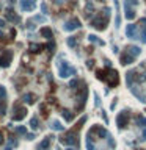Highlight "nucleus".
Listing matches in <instances>:
<instances>
[{
	"label": "nucleus",
	"mask_w": 146,
	"mask_h": 150,
	"mask_svg": "<svg viewBox=\"0 0 146 150\" xmlns=\"http://www.w3.org/2000/svg\"><path fill=\"white\" fill-rule=\"evenodd\" d=\"M126 34H127L129 39H138L143 44H146V19H141L137 25L135 24L127 25Z\"/></svg>",
	"instance_id": "obj_1"
},
{
	"label": "nucleus",
	"mask_w": 146,
	"mask_h": 150,
	"mask_svg": "<svg viewBox=\"0 0 146 150\" xmlns=\"http://www.w3.org/2000/svg\"><path fill=\"white\" fill-rule=\"evenodd\" d=\"M85 121H86V117L83 116L82 119H80V122L77 124V127H75V128H72V130H69L68 133H64L63 136L60 138V142H61V144L68 145V147H75V149H79V128H80V125H82Z\"/></svg>",
	"instance_id": "obj_2"
},
{
	"label": "nucleus",
	"mask_w": 146,
	"mask_h": 150,
	"mask_svg": "<svg viewBox=\"0 0 146 150\" xmlns=\"http://www.w3.org/2000/svg\"><path fill=\"white\" fill-rule=\"evenodd\" d=\"M109 67L110 66H107L104 71H98V72H96V75H98L99 80L105 82L110 88H113V86H116V84H118L120 78H118V72L115 71V69H109Z\"/></svg>",
	"instance_id": "obj_3"
},
{
	"label": "nucleus",
	"mask_w": 146,
	"mask_h": 150,
	"mask_svg": "<svg viewBox=\"0 0 146 150\" xmlns=\"http://www.w3.org/2000/svg\"><path fill=\"white\" fill-rule=\"evenodd\" d=\"M109 21H110V8H104L101 13H98L91 19V27H94L96 30H105Z\"/></svg>",
	"instance_id": "obj_4"
},
{
	"label": "nucleus",
	"mask_w": 146,
	"mask_h": 150,
	"mask_svg": "<svg viewBox=\"0 0 146 150\" xmlns=\"http://www.w3.org/2000/svg\"><path fill=\"white\" fill-rule=\"evenodd\" d=\"M140 53H141V49L137 47V45H129V47H126L124 50H122V53L120 55L121 64H124V66H126V64L134 63V60H135Z\"/></svg>",
	"instance_id": "obj_5"
},
{
	"label": "nucleus",
	"mask_w": 146,
	"mask_h": 150,
	"mask_svg": "<svg viewBox=\"0 0 146 150\" xmlns=\"http://www.w3.org/2000/svg\"><path fill=\"white\" fill-rule=\"evenodd\" d=\"M58 74H60V77H63V78H68V77H71V75H75L77 71L72 66H69V63H66V61H60L58 63Z\"/></svg>",
	"instance_id": "obj_6"
},
{
	"label": "nucleus",
	"mask_w": 146,
	"mask_h": 150,
	"mask_svg": "<svg viewBox=\"0 0 146 150\" xmlns=\"http://www.w3.org/2000/svg\"><path fill=\"white\" fill-rule=\"evenodd\" d=\"M138 6V0H124V13L126 19L132 21L135 17V8Z\"/></svg>",
	"instance_id": "obj_7"
},
{
	"label": "nucleus",
	"mask_w": 146,
	"mask_h": 150,
	"mask_svg": "<svg viewBox=\"0 0 146 150\" xmlns=\"http://www.w3.org/2000/svg\"><path fill=\"white\" fill-rule=\"evenodd\" d=\"M130 121H132V114H130V111H121L120 114H118V117H116V124L118 127H120V130L122 128H126L129 124H130Z\"/></svg>",
	"instance_id": "obj_8"
},
{
	"label": "nucleus",
	"mask_w": 146,
	"mask_h": 150,
	"mask_svg": "<svg viewBox=\"0 0 146 150\" xmlns=\"http://www.w3.org/2000/svg\"><path fill=\"white\" fill-rule=\"evenodd\" d=\"M27 116V108L25 106H22L21 103L19 102H16L13 105V121H22V119H24Z\"/></svg>",
	"instance_id": "obj_9"
},
{
	"label": "nucleus",
	"mask_w": 146,
	"mask_h": 150,
	"mask_svg": "<svg viewBox=\"0 0 146 150\" xmlns=\"http://www.w3.org/2000/svg\"><path fill=\"white\" fill-rule=\"evenodd\" d=\"M63 28H64V32H74V30L80 28V21H79L77 17L69 19V21L66 22V24L63 25Z\"/></svg>",
	"instance_id": "obj_10"
},
{
	"label": "nucleus",
	"mask_w": 146,
	"mask_h": 150,
	"mask_svg": "<svg viewBox=\"0 0 146 150\" xmlns=\"http://www.w3.org/2000/svg\"><path fill=\"white\" fill-rule=\"evenodd\" d=\"M11 60H13V52H11V50H5V52L2 53V56H0V66L8 67Z\"/></svg>",
	"instance_id": "obj_11"
},
{
	"label": "nucleus",
	"mask_w": 146,
	"mask_h": 150,
	"mask_svg": "<svg viewBox=\"0 0 146 150\" xmlns=\"http://www.w3.org/2000/svg\"><path fill=\"white\" fill-rule=\"evenodd\" d=\"M36 0H21V10L22 11H33Z\"/></svg>",
	"instance_id": "obj_12"
},
{
	"label": "nucleus",
	"mask_w": 146,
	"mask_h": 150,
	"mask_svg": "<svg viewBox=\"0 0 146 150\" xmlns=\"http://www.w3.org/2000/svg\"><path fill=\"white\" fill-rule=\"evenodd\" d=\"M52 139H53V136H46L44 139L41 141L39 144H38V147H36V149H38V150H46V149L49 147V145L52 144Z\"/></svg>",
	"instance_id": "obj_13"
},
{
	"label": "nucleus",
	"mask_w": 146,
	"mask_h": 150,
	"mask_svg": "<svg viewBox=\"0 0 146 150\" xmlns=\"http://www.w3.org/2000/svg\"><path fill=\"white\" fill-rule=\"evenodd\" d=\"M5 17L8 19V21H11V22H19V21H21V19H19V16H17V14H14V11L11 10V8H6Z\"/></svg>",
	"instance_id": "obj_14"
},
{
	"label": "nucleus",
	"mask_w": 146,
	"mask_h": 150,
	"mask_svg": "<svg viewBox=\"0 0 146 150\" xmlns=\"http://www.w3.org/2000/svg\"><path fill=\"white\" fill-rule=\"evenodd\" d=\"M39 33H41V36L46 38V39H49L51 41L52 38H53V33H52V30L51 28H47V27H44V28H41L39 30Z\"/></svg>",
	"instance_id": "obj_15"
},
{
	"label": "nucleus",
	"mask_w": 146,
	"mask_h": 150,
	"mask_svg": "<svg viewBox=\"0 0 146 150\" xmlns=\"http://www.w3.org/2000/svg\"><path fill=\"white\" fill-rule=\"evenodd\" d=\"M35 100H36V95L32 94V92H28V94H25V95H24L22 102H24V103H28V105H32V103H35Z\"/></svg>",
	"instance_id": "obj_16"
},
{
	"label": "nucleus",
	"mask_w": 146,
	"mask_h": 150,
	"mask_svg": "<svg viewBox=\"0 0 146 150\" xmlns=\"http://www.w3.org/2000/svg\"><path fill=\"white\" fill-rule=\"evenodd\" d=\"M66 42H68V45H69V47H72V49H74V47H77L79 38H77V36H69Z\"/></svg>",
	"instance_id": "obj_17"
},
{
	"label": "nucleus",
	"mask_w": 146,
	"mask_h": 150,
	"mask_svg": "<svg viewBox=\"0 0 146 150\" xmlns=\"http://www.w3.org/2000/svg\"><path fill=\"white\" fill-rule=\"evenodd\" d=\"M30 128H32V130H38V128H39V121H38L36 116L30 119Z\"/></svg>",
	"instance_id": "obj_18"
},
{
	"label": "nucleus",
	"mask_w": 146,
	"mask_h": 150,
	"mask_svg": "<svg viewBox=\"0 0 146 150\" xmlns=\"http://www.w3.org/2000/svg\"><path fill=\"white\" fill-rule=\"evenodd\" d=\"M51 128H52V130H55V132H61V130H63L64 127L61 125L58 121H52V124H51Z\"/></svg>",
	"instance_id": "obj_19"
},
{
	"label": "nucleus",
	"mask_w": 146,
	"mask_h": 150,
	"mask_svg": "<svg viewBox=\"0 0 146 150\" xmlns=\"http://www.w3.org/2000/svg\"><path fill=\"white\" fill-rule=\"evenodd\" d=\"M41 49H44V45H41V44H30V52H32V53L41 52Z\"/></svg>",
	"instance_id": "obj_20"
},
{
	"label": "nucleus",
	"mask_w": 146,
	"mask_h": 150,
	"mask_svg": "<svg viewBox=\"0 0 146 150\" xmlns=\"http://www.w3.org/2000/svg\"><path fill=\"white\" fill-rule=\"evenodd\" d=\"M63 117H64V121H68V122H71L72 121V117H74V114L71 113V111H68V110H63Z\"/></svg>",
	"instance_id": "obj_21"
},
{
	"label": "nucleus",
	"mask_w": 146,
	"mask_h": 150,
	"mask_svg": "<svg viewBox=\"0 0 146 150\" xmlns=\"http://www.w3.org/2000/svg\"><path fill=\"white\" fill-rule=\"evenodd\" d=\"M88 39H90L91 42H94V44H98V45H104V41L98 39V36H94V34H90V36H88Z\"/></svg>",
	"instance_id": "obj_22"
},
{
	"label": "nucleus",
	"mask_w": 146,
	"mask_h": 150,
	"mask_svg": "<svg viewBox=\"0 0 146 150\" xmlns=\"http://www.w3.org/2000/svg\"><path fill=\"white\" fill-rule=\"evenodd\" d=\"M14 133H17V134H27V128H25V127H14Z\"/></svg>",
	"instance_id": "obj_23"
},
{
	"label": "nucleus",
	"mask_w": 146,
	"mask_h": 150,
	"mask_svg": "<svg viewBox=\"0 0 146 150\" xmlns=\"http://www.w3.org/2000/svg\"><path fill=\"white\" fill-rule=\"evenodd\" d=\"M0 100H6V89L0 86Z\"/></svg>",
	"instance_id": "obj_24"
},
{
	"label": "nucleus",
	"mask_w": 146,
	"mask_h": 150,
	"mask_svg": "<svg viewBox=\"0 0 146 150\" xmlns=\"http://www.w3.org/2000/svg\"><path fill=\"white\" fill-rule=\"evenodd\" d=\"M33 21H36V22H46V17H43V16H35Z\"/></svg>",
	"instance_id": "obj_25"
},
{
	"label": "nucleus",
	"mask_w": 146,
	"mask_h": 150,
	"mask_svg": "<svg viewBox=\"0 0 146 150\" xmlns=\"http://www.w3.org/2000/svg\"><path fill=\"white\" fill-rule=\"evenodd\" d=\"M25 138H27V139H28V141H33V139H35V133H30V134H25Z\"/></svg>",
	"instance_id": "obj_26"
},
{
	"label": "nucleus",
	"mask_w": 146,
	"mask_h": 150,
	"mask_svg": "<svg viewBox=\"0 0 146 150\" xmlns=\"http://www.w3.org/2000/svg\"><path fill=\"white\" fill-rule=\"evenodd\" d=\"M6 27V21L5 19H0V28H5Z\"/></svg>",
	"instance_id": "obj_27"
},
{
	"label": "nucleus",
	"mask_w": 146,
	"mask_h": 150,
	"mask_svg": "<svg viewBox=\"0 0 146 150\" xmlns=\"http://www.w3.org/2000/svg\"><path fill=\"white\" fill-rule=\"evenodd\" d=\"M41 10H43L44 14H47V5H46V3H43V5H41Z\"/></svg>",
	"instance_id": "obj_28"
},
{
	"label": "nucleus",
	"mask_w": 146,
	"mask_h": 150,
	"mask_svg": "<svg viewBox=\"0 0 146 150\" xmlns=\"http://www.w3.org/2000/svg\"><path fill=\"white\" fill-rule=\"evenodd\" d=\"M27 25H28V28H30V30H33V28H35V25H33V21H30V22H28V24H27Z\"/></svg>",
	"instance_id": "obj_29"
},
{
	"label": "nucleus",
	"mask_w": 146,
	"mask_h": 150,
	"mask_svg": "<svg viewBox=\"0 0 146 150\" xmlns=\"http://www.w3.org/2000/svg\"><path fill=\"white\" fill-rule=\"evenodd\" d=\"M3 141H5V139H3V133H2V130H0V145L3 144Z\"/></svg>",
	"instance_id": "obj_30"
},
{
	"label": "nucleus",
	"mask_w": 146,
	"mask_h": 150,
	"mask_svg": "<svg viewBox=\"0 0 146 150\" xmlns=\"http://www.w3.org/2000/svg\"><path fill=\"white\" fill-rule=\"evenodd\" d=\"M3 38H5V34H3L2 32H0V41H2V39H3Z\"/></svg>",
	"instance_id": "obj_31"
},
{
	"label": "nucleus",
	"mask_w": 146,
	"mask_h": 150,
	"mask_svg": "<svg viewBox=\"0 0 146 150\" xmlns=\"http://www.w3.org/2000/svg\"><path fill=\"white\" fill-rule=\"evenodd\" d=\"M66 150H77V149H75V147H68Z\"/></svg>",
	"instance_id": "obj_32"
},
{
	"label": "nucleus",
	"mask_w": 146,
	"mask_h": 150,
	"mask_svg": "<svg viewBox=\"0 0 146 150\" xmlns=\"http://www.w3.org/2000/svg\"><path fill=\"white\" fill-rule=\"evenodd\" d=\"M10 2H11V3H13V2H14V0H10Z\"/></svg>",
	"instance_id": "obj_33"
}]
</instances>
